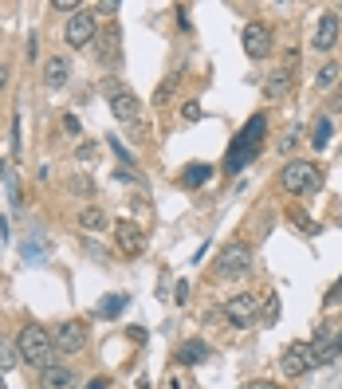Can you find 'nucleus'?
I'll use <instances>...</instances> for the list:
<instances>
[{
	"label": "nucleus",
	"mask_w": 342,
	"mask_h": 389,
	"mask_svg": "<svg viewBox=\"0 0 342 389\" xmlns=\"http://www.w3.org/2000/svg\"><path fill=\"white\" fill-rule=\"evenodd\" d=\"M20 362H24V358H20V346H12V342L0 339V370H16Z\"/></svg>",
	"instance_id": "19"
},
{
	"label": "nucleus",
	"mask_w": 342,
	"mask_h": 389,
	"mask_svg": "<svg viewBox=\"0 0 342 389\" xmlns=\"http://www.w3.org/2000/svg\"><path fill=\"white\" fill-rule=\"evenodd\" d=\"M94 35H99V28H94V9H79L75 16L67 20L63 40H67V48H87V43H94Z\"/></svg>",
	"instance_id": "6"
},
{
	"label": "nucleus",
	"mask_w": 342,
	"mask_h": 389,
	"mask_svg": "<svg viewBox=\"0 0 342 389\" xmlns=\"http://www.w3.org/2000/svg\"><path fill=\"white\" fill-rule=\"evenodd\" d=\"M244 389H280V385H272V381H248Z\"/></svg>",
	"instance_id": "29"
},
{
	"label": "nucleus",
	"mask_w": 342,
	"mask_h": 389,
	"mask_svg": "<svg viewBox=\"0 0 342 389\" xmlns=\"http://www.w3.org/2000/svg\"><path fill=\"white\" fill-rule=\"evenodd\" d=\"M122 307H126V295H106V303L99 307V314H103V319H114Z\"/></svg>",
	"instance_id": "20"
},
{
	"label": "nucleus",
	"mask_w": 342,
	"mask_h": 389,
	"mask_svg": "<svg viewBox=\"0 0 342 389\" xmlns=\"http://www.w3.org/2000/svg\"><path fill=\"white\" fill-rule=\"evenodd\" d=\"M40 385L43 389H75V373H71V366H48V370L40 373Z\"/></svg>",
	"instance_id": "13"
},
{
	"label": "nucleus",
	"mask_w": 342,
	"mask_h": 389,
	"mask_svg": "<svg viewBox=\"0 0 342 389\" xmlns=\"http://www.w3.org/2000/svg\"><path fill=\"white\" fill-rule=\"evenodd\" d=\"M185 119H189V122L201 119V106H197V102H185Z\"/></svg>",
	"instance_id": "28"
},
{
	"label": "nucleus",
	"mask_w": 342,
	"mask_h": 389,
	"mask_svg": "<svg viewBox=\"0 0 342 389\" xmlns=\"http://www.w3.org/2000/svg\"><path fill=\"white\" fill-rule=\"evenodd\" d=\"M106 102H111V114H114L118 122H126V126H138V119H142V102H138V94L130 91V87L106 83Z\"/></svg>",
	"instance_id": "3"
},
{
	"label": "nucleus",
	"mask_w": 342,
	"mask_h": 389,
	"mask_svg": "<svg viewBox=\"0 0 342 389\" xmlns=\"http://www.w3.org/2000/svg\"><path fill=\"white\" fill-rule=\"evenodd\" d=\"M118 43H122V35H118V28L114 24H106L103 32L94 35V55H99V63H106V67H114L118 63Z\"/></svg>",
	"instance_id": "10"
},
{
	"label": "nucleus",
	"mask_w": 342,
	"mask_h": 389,
	"mask_svg": "<svg viewBox=\"0 0 342 389\" xmlns=\"http://www.w3.org/2000/svg\"><path fill=\"white\" fill-rule=\"evenodd\" d=\"M326 142H331V122H326V119H319V122H315V146L323 150Z\"/></svg>",
	"instance_id": "23"
},
{
	"label": "nucleus",
	"mask_w": 342,
	"mask_h": 389,
	"mask_svg": "<svg viewBox=\"0 0 342 389\" xmlns=\"http://www.w3.org/2000/svg\"><path fill=\"white\" fill-rule=\"evenodd\" d=\"M280 366H283V373H287V378H303V373L315 366V350H311V342H291V346L283 350Z\"/></svg>",
	"instance_id": "7"
},
{
	"label": "nucleus",
	"mask_w": 342,
	"mask_h": 389,
	"mask_svg": "<svg viewBox=\"0 0 342 389\" xmlns=\"http://www.w3.org/2000/svg\"><path fill=\"white\" fill-rule=\"evenodd\" d=\"M331 110H342V87H338V91L331 94Z\"/></svg>",
	"instance_id": "30"
},
{
	"label": "nucleus",
	"mask_w": 342,
	"mask_h": 389,
	"mask_svg": "<svg viewBox=\"0 0 342 389\" xmlns=\"http://www.w3.org/2000/svg\"><path fill=\"white\" fill-rule=\"evenodd\" d=\"M52 342H55V354H79L87 346V327L83 322H63L52 334Z\"/></svg>",
	"instance_id": "9"
},
{
	"label": "nucleus",
	"mask_w": 342,
	"mask_h": 389,
	"mask_svg": "<svg viewBox=\"0 0 342 389\" xmlns=\"http://www.w3.org/2000/svg\"><path fill=\"white\" fill-rule=\"evenodd\" d=\"M87 389H106V378H94L91 385H87Z\"/></svg>",
	"instance_id": "31"
},
{
	"label": "nucleus",
	"mask_w": 342,
	"mask_h": 389,
	"mask_svg": "<svg viewBox=\"0 0 342 389\" xmlns=\"http://www.w3.org/2000/svg\"><path fill=\"white\" fill-rule=\"evenodd\" d=\"M209 177H213V165H205V161H193V165H185V170H181V185H189V189L205 185Z\"/></svg>",
	"instance_id": "15"
},
{
	"label": "nucleus",
	"mask_w": 342,
	"mask_h": 389,
	"mask_svg": "<svg viewBox=\"0 0 342 389\" xmlns=\"http://www.w3.org/2000/svg\"><path fill=\"white\" fill-rule=\"evenodd\" d=\"M252 268V252L248 244H224L221 256H216V275H224V280H236V275H244V271Z\"/></svg>",
	"instance_id": "5"
},
{
	"label": "nucleus",
	"mask_w": 342,
	"mask_h": 389,
	"mask_svg": "<svg viewBox=\"0 0 342 389\" xmlns=\"http://www.w3.org/2000/svg\"><path fill=\"white\" fill-rule=\"evenodd\" d=\"M16 346H20V358H24L28 366H35V370H48V366H55V342H52V334L43 327H35V322H28L24 330H20V339H16Z\"/></svg>",
	"instance_id": "2"
},
{
	"label": "nucleus",
	"mask_w": 342,
	"mask_h": 389,
	"mask_svg": "<svg viewBox=\"0 0 342 389\" xmlns=\"http://www.w3.org/2000/svg\"><path fill=\"white\" fill-rule=\"evenodd\" d=\"M240 43H244V51H248V60H267L272 55V32H267L264 24H248L244 32H240Z\"/></svg>",
	"instance_id": "8"
},
{
	"label": "nucleus",
	"mask_w": 342,
	"mask_h": 389,
	"mask_svg": "<svg viewBox=\"0 0 342 389\" xmlns=\"http://www.w3.org/2000/svg\"><path fill=\"white\" fill-rule=\"evenodd\" d=\"M52 9H55V12H79L83 4H75V0H55Z\"/></svg>",
	"instance_id": "24"
},
{
	"label": "nucleus",
	"mask_w": 342,
	"mask_h": 389,
	"mask_svg": "<svg viewBox=\"0 0 342 389\" xmlns=\"http://www.w3.org/2000/svg\"><path fill=\"white\" fill-rule=\"evenodd\" d=\"M334 79H338V63H326V67L315 75V83L319 87H334Z\"/></svg>",
	"instance_id": "22"
},
{
	"label": "nucleus",
	"mask_w": 342,
	"mask_h": 389,
	"mask_svg": "<svg viewBox=\"0 0 342 389\" xmlns=\"http://www.w3.org/2000/svg\"><path fill=\"white\" fill-rule=\"evenodd\" d=\"M4 79H9V71H4V67H0V87H4Z\"/></svg>",
	"instance_id": "32"
},
{
	"label": "nucleus",
	"mask_w": 342,
	"mask_h": 389,
	"mask_svg": "<svg viewBox=\"0 0 342 389\" xmlns=\"http://www.w3.org/2000/svg\"><path fill=\"white\" fill-rule=\"evenodd\" d=\"M264 130H267L264 114H256L248 126L240 130L236 142H232V150H228V158H224V173H240L252 158H256V153H260V142H264Z\"/></svg>",
	"instance_id": "1"
},
{
	"label": "nucleus",
	"mask_w": 342,
	"mask_h": 389,
	"mask_svg": "<svg viewBox=\"0 0 342 389\" xmlns=\"http://www.w3.org/2000/svg\"><path fill=\"white\" fill-rule=\"evenodd\" d=\"M224 314H228L232 327L244 330L252 319H256V299H252V295H232V299H228V307H224Z\"/></svg>",
	"instance_id": "11"
},
{
	"label": "nucleus",
	"mask_w": 342,
	"mask_h": 389,
	"mask_svg": "<svg viewBox=\"0 0 342 389\" xmlns=\"http://www.w3.org/2000/svg\"><path fill=\"white\" fill-rule=\"evenodd\" d=\"M114 236H118V248H122V252H130V256L142 252V232H138L134 224H118V229H114Z\"/></svg>",
	"instance_id": "16"
},
{
	"label": "nucleus",
	"mask_w": 342,
	"mask_h": 389,
	"mask_svg": "<svg viewBox=\"0 0 342 389\" xmlns=\"http://www.w3.org/2000/svg\"><path fill=\"white\" fill-rule=\"evenodd\" d=\"M43 79H48V87H63L71 79V63L60 60V55H52V60L43 63Z\"/></svg>",
	"instance_id": "14"
},
{
	"label": "nucleus",
	"mask_w": 342,
	"mask_h": 389,
	"mask_svg": "<svg viewBox=\"0 0 342 389\" xmlns=\"http://www.w3.org/2000/svg\"><path fill=\"white\" fill-rule=\"evenodd\" d=\"M334 40H338V12H323L319 16V28H315V51H331Z\"/></svg>",
	"instance_id": "12"
},
{
	"label": "nucleus",
	"mask_w": 342,
	"mask_h": 389,
	"mask_svg": "<svg viewBox=\"0 0 342 389\" xmlns=\"http://www.w3.org/2000/svg\"><path fill=\"white\" fill-rule=\"evenodd\" d=\"M0 389H9V385H4V378H0Z\"/></svg>",
	"instance_id": "33"
},
{
	"label": "nucleus",
	"mask_w": 342,
	"mask_h": 389,
	"mask_svg": "<svg viewBox=\"0 0 342 389\" xmlns=\"http://www.w3.org/2000/svg\"><path fill=\"white\" fill-rule=\"evenodd\" d=\"M326 303H331V307H334V303H342V280H338V283H334V287H331V295H326Z\"/></svg>",
	"instance_id": "26"
},
{
	"label": "nucleus",
	"mask_w": 342,
	"mask_h": 389,
	"mask_svg": "<svg viewBox=\"0 0 342 389\" xmlns=\"http://www.w3.org/2000/svg\"><path fill=\"white\" fill-rule=\"evenodd\" d=\"M75 158H79V161L94 158V142H91V146H79V150H75Z\"/></svg>",
	"instance_id": "27"
},
{
	"label": "nucleus",
	"mask_w": 342,
	"mask_h": 389,
	"mask_svg": "<svg viewBox=\"0 0 342 389\" xmlns=\"http://www.w3.org/2000/svg\"><path fill=\"white\" fill-rule=\"evenodd\" d=\"M94 12H103V16H111V12H118V4H114V0H103V4H94Z\"/></svg>",
	"instance_id": "25"
},
{
	"label": "nucleus",
	"mask_w": 342,
	"mask_h": 389,
	"mask_svg": "<svg viewBox=\"0 0 342 389\" xmlns=\"http://www.w3.org/2000/svg\"><path fill=\"white\" fill-rule=\"evenodd\" d=\"M267 99H275V94H283L287 91V75H283V71H275V75H267Z\"/></svg>",
	"instance_id": "21"
},
{
	"label": "nucleus",
	"mask_w": 342,
	"mask_h": 389,
	"mask_svg": "<svg viewBox=\"0 0 342 389\" xmlns=\"http://www.w3.org/2000/svg\"><path fill=\"white\" fill-rule=\"evenodd\" d=\"M79 224H83V229H91V232H99V229H106V217H103V209H99V204H87V209L79 212Z\"/></svg>",
	"instance_id": "18"
},
{
	"label": "nucleus",
	"mask_w": 342,
	"mask_h": 389,
	"mask_svg": "<svg viewBox=\"0 0 342 389\" xmlns=\"http://www.w3.org/2000/svg\"><path fill=\"white\" fill-rule=\"evenodd\" d=\"M319 165H311V161H287L280 173V185L287 189V193H311V189H319Z\"/></svg>",
	"instance_id": "4"
},
{
	"label": "nucleus",
	"mask_w": 342,
	"mask_h": 389,
	"mask_svg": "<svg viewBox=\"0 0 342 389\" xmlns=\"http://www.w3.org/2000/svg\"><path fill=\"white\" fill-rule=\"evenodd\" d=\"M181 362H185V366H201V362H209V346H205V342H197V339L185 342V346H181Z\"/></svg>",
	"instance_id": "17"
}]
</instances>
